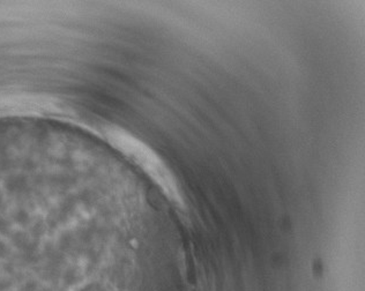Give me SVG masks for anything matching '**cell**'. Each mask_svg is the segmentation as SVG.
Returning <instances> with one entry per match:
<instances>
[{
	"label": "cell",
	"instance_id": "6da1fadb",
	"mask_svg": "<svg viewBox=\"0 0 365 291\" xmlns=\"http://www.w3.org/2000/svg\"><path fill=\"white\" fill-rule=\"evenodd\" d=\"M108 137L113 145L116 146L134 163H137L160 186L169 200L176 203L177 206H184V199L176 178L165 162L148 146L119 128L109 131Z\"/></svg>",
	"mask_w": 365,
	"mask_h": 291
}]
</instances>
